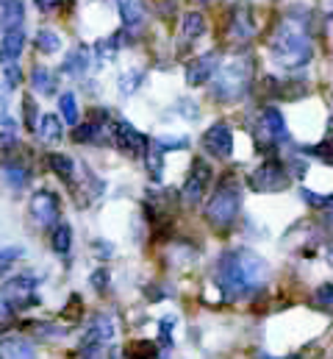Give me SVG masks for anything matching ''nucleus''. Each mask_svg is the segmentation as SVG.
<instances>
[{"mask_svg":"<svg viewBox=\"0 0 333 359\" xmlns=\"http://www.w3.org/2000/svg\"><path fill=\"white\" fill-rule=\"evenodd\" d=\"M267 278H269V265L248 248L222 254L217 262V270H214V281L222 290L225 301L248 298L250 292H255L267 284Z\"/></svg>","mask_w":333,"mask_h":359,"instance_id":"1","label":"nucleus"},{"mask_svg":"<svg viewBox=\"0 0 333 359\" xmlns=\"http://www.w3.org/2000/svg\"><path fill=\"white\" fill-rule=\"evenodd\" d=\"M269 50H272V59L286 70H295V67H303L311 62L314 39H311V17L306 8L289 11L275 25V31L269 36Z\"/></svg>","mask_w":333,"mask_h":359,"instance_id":"2","label":"nucleus"},{"mask_svg":"<svg viewBox=\"0 0 333 359\" xmlns=\"http://www.w3.org/2000/svg\"><path fill=\"white\" fill-rule=\"evenodd\" d=\"M242 209V184L234 179H225L217 189L214 195L208 198L206 203V220L214 226V229H228L236 215Z\"/></svg>","mask_w":333,"mask_h":359,"instance_id":"3","label":"nucleus"},{"mask_svg":"<svg viewBox=\"0 0 333 359\" xmlns=\"http://www.w3.org/2000/svg\"><path fill=\"white\" fill-rule=\"evenodd\" d=\"M253 79V59L250 56H234L231 62H225L222 70H217V81L211 87L214 100H239L250 87Z\"/></svg>","mask_w":333,"mask_h":359,"instance_id":"4","label":"nucleus"},{"mask_svg":"<svg viewBox=\"0 0 333 359\" xmlns=\"http://www.w3.org/2000/svg\"><path fill=\"white\" fill-rule=\"evenodd\" d=\"M253 137H255V145L261 151H269V148H278L281 142H286L289 128H286V120L281 117V111L272 109V106L261 109V114L255 120V128H253Z\"/></svg>","mask_w":333,"mask_h":359,"instance_id":"5","label":"nucleus"},{"mask_svg":"<svg viewBox=\"0 0 333 359\" xmlns=\"http://www.w3.org/2000/svg\"><path fill=\"white\" fill-rule=\"evenodd\" d=\"M248 184L255 192H281L289 187V173L278 162H264L258 170L250 173Z\"/></svg>","mask_w":333,"mask_h":359,"instance_id":"6","label":"nucleus"},{"mask_svg":"<svg viewBox=\"0 0 333 359\" xmlns=\"http://www.w3.org/2000/svg\"><path fill=\"white\" fill-rule=\"evenodd\" d=\"M111 140H114V145L122 151V154H128V156H148V140H145V134H139L131 123H125V120H117L114 126H111Z\"/></svg>","mask_w":333,"mask_h":359,"instance_id":"7","label":"nucleus"},{"mask_svg":"<svg viewBox=\"0 0 333 359\" xmlns=\"http://www.w3.org/2000/svg\"><path fill=\"white\" fill-rule=\"evenodd\" d=\"M208 184H211V168L203 159H194L189 176L183 181V201L186 203H200L203 192L208 189Z\"/></svg>","mask_w":333,"mask_h":359,"instance_id":"8","label":"nucleus"},{"mask_svg":"<svg viewBox=\"0 0 333 359\" xmlns=\"http://www.w3.org/2000/svg\"><path fill=\"white\" fill-rule=\"evenodd\" d=\"M228 42H250L255 36V20H253V11L250 6H236L231 8L228 14V31H225Z\"/></svg>","mask_w":333,"mask_h":359,"instance_id":"9","label":"nucleus"},{"mask_svg":"<svg viewBox=\"0 0 333 359\" xmlns=\"http://www.w3.org/2000/svg\"><path fill=\"white\" fill-rule=\"evenodd\" d=\"M203 148L206 154H211L214 159H228L234 154V134L225 123H214L206 134H203Z\"/></svg>","mask_w":333,"mask_h":359,"instance_id":"10","label":"nucleus"},{"mask_svg":"<svg viewBox=\"0 0 333 359\" xmlns=\"http://www.w3.org/2000/svg\"><path fill=\"white\" fill-rule=\"evenodd\" d=\"M34 287H36V278H34V276H14V278H8V281L0 287V295H3L14 309H20V306H25V304L34 301Z\"/></svg>","mask_w":333,"mask_h":359,"instance_id":"11","label":"nucleus"},{"mask_svg":"<svg viewBox=\"0 0 333 359\" xmlns=\"http://www.w3.org/2000/svg\"><path fill=\"white\" fill-rule=\"evenodd\" d=\"M31 217L39 223V226H56L59 223V201H56V195L53 192H48V189H42V192H36L34 198H31Z\"/></svg>","mask_w":333,"mask_h":359,"instance_id":"12","label":"nucleus"},{"mask_svg":"<svg viewBox=\"0 0 333 359\" xmlns=\"http://www.w3.org/2000/svg\"><path fill=\"white\" fill-rule=\"evenodd\" d=\"M217 67H220V56L217 53H206V56H200V59L186 65V81L192 87H200L217 73Z\"/></svg>","mask_w":333,"mask_h":359,"instance_id":"13","label":"nucleus"},{"mask_svg":"<svg viewBox=\"0 0 333 359\" xmlns=\"http://www.w3.org/2000/svg\"><path fill=\"white\" fill-rule=\"evenodd\" d=\"M22 3L20 0H0V36L22 25Z\"/></svg>","mask_w":333,"mask_h":359,"instance_id":"14","label":"nucleus"},{"mask_svg":"<svg viewBox=\"0 0 333 359\" xmlns=\"http://www.w3.org/2000/svg\"><path fill=\"white\" fill-rule=\"evenodd\" d=\"M114 332H117L114 320H111L108 315H97V318L92 320L89 332H86L83 343H97V346H106V343H108V340L114 337Z\"/></svg>","mask_w":333,"mask_h":359,"instance_id":"15","label":"nucleus"},{"mask_svg":"<svg viewBox=\"0 0 333 359\" xmlns=\"http://www.w3.org/2000/svg\"><path fill=\"white\" fill-rule=\"evenodd\" d=\"M0 359H36L31 343L20 337H3L0 340Z\"/></svg>","mask_w":333,"mask_h":359,"instance_id":"16","label":"nucleus"},{"mask_svg":"<svg viewBox=\"0 0 333 359\" xmlns=\"http://www.w3.org/2000/svg\"><path fill=\"white\" fill-rule=\"evenodd\" d=\"M22 45H25V34H22V28H14V31L3 34V36H0V59L14 62V59L20 56V50H22Z\"/></svg>","mask_w":333,"mask_h":359,"instance_id":"17","label":"nucleus"},{"mask_svg":"<svg viewBox=\"0 0 333 359\" xmlns=\"http://www.w3.org/2000/svg\"><path fill=\"white\" fill-rule=\"evenodd\" d=\"M117 8H120V17L128 28L142 25V20H145V3L142 0H117Z\"/></svg>","mask_w":333,"mask_h":359,"instance_id":"18","label":"nucleus"},{"mask_svg":"<svg viewBox=\"0 0 333 359\" xmlns=\"http://www.w3.org/2000/svg\"><path fill=\"white\" fill-rule=\"evenodd\" d=\"M50 243H53V251H56V254L67 257L70 248H73V229H70L67 223H56L53 231H50Z\"/></svg>","mask_w":333,"mask_h":359,"instance_id":"19","label":"nucleus"},{"mask_svg":"<svg viewBox=\"0 0 333 359\" xmlns=\"http://www.w3.org/2000/svg\"><path fill=\"white\" fill-rule=\"evenodd\" d=\"M36 134L42 137V142H59L62 140V123L56 114H42L39 117V126H36Z\"/></svg>","mask_w":333,"mask_h":359,"instance_id":"20","label":"nucleus"},{"mask_svg":"<svg viewBox=\"0 0 333 359\" xmlns=\"http://www.w3.org/2000/svg\"><path fill=\"white\" fill-rule=\"evenodd\" d=\"M86 67H89V50H83V48L70 50V56L64 59L67 76H81V73H86Z\"/></svg>","mask_w":333,"mask_h":359,"instance_id":"21","label":"nucleus"},{"mask_svg":"<svg viewBox=\"0 0 333 359\" xmlns=\"http://www.w3.org/2000/svg\"><path fill=\"white\" fill-rule=\"evenodd\" d=\"M31 84L39 95H53L56 92V76L50 70H45V67H36L34 76H31Z\"/></svg>","mask_w":333,"mask_h":359,"instance_id":"22","label":"nucleus"},{"mask_svg":"<svg viewBox=\"0 0 333 359\" xmlns=\"http://www.w3.org/2000/svg\"><path fill=\"white\" fill-rule=\"evenodd\" d=\"M128 357L131 359H156L159 357V346L153 340H136L128 346Z\"/></svg>","mask_w":333,"mask_h":359,"instance_id":"23","label":"nucleus"},{"mask_svg":"<svg viewBox=\"0 0 333 359\" xmlns=\"http://www.w3.org/2000/svg\"><path fill=\"white\" fill-rule=\"evenodd\" d=\"M76 140L78 142H103V126L100 120H89L86 126L76 128Z\"/></svg>","mask_w":333,"mask_h":359,"instance_id":"24","label":"nucleus"},{"mask_svg":"<svg viewBox=\"0 0 333 359\" xmlns=\"http://www.w3.org/2000/svg\"><path fill=\"white\" fill-rule=\"evenodd\" d=\"M203 31H206V20H203V14L192 11V14L183 17V36H186V39H197V36H203Z\"/></svg>","mask_w":333,"mask_h":359,"instance_id":"25","label":"nucleus"},{"mask_svg":"<svg viewBox=\"0 0 333 359\" xmlns=\"http://www.w3.org/2000/svg\"><path fill=\"white\" fill-rule=\"evenodd\" d=\"M59 109H62V117L70 123V126H78V100L73 92H64L59 97Z\"/></svg>","mask_w":333,"mask_h":359,"instance_id":"26","label":"nucleus"},{"mask_svg":"<svg viewBox=\"0 0 333 359\" xmlns=\"http://www.w3.org/2000/svg\"><path fill=\"white\" fill-rule=\"evenodd\" d=\"M48 165H50L53 173H59L64 181L73 179V159H70V156H64V154H50V156H48Z\"/></svg>","mask_w":333,"mask_h":359,"instance_id":"27","label":"nucleus"},{"mask_svg":"<svg viewBox=\"0 0 333 359\" xmlns=\"http://www.w3.org/2000/svg\"><path fill=\"white\" fill-rule=\"evenodd\" d=\"M36 48H39L42 53H56V50L62 48V39H59L56 31L45 28V31H39V36H36Z\"/></svg>","mask_w":333,"mask_h":359,"instance_id":"28","label":"nucleus"},{"mask_svg":"<svg viewBox=\"0 0 333 359\" xmlns=\"http://www.w3.org/2000/svg\"><path fill=\"white\" fill-rule=\"evenodd\" d=\"M314 306L323 309V312H331L333 309V287L331 284H323V287L314 292Z\"/></svg>","mask_w":333,"mask_h":359,"instance_id":"29","label":"nucleus"},{"mask_svg":"<svg viewBox=\"0 0 333 359\" xmlns=\"http://www.w3.org/2000/svg\"><path fill=\"white\" fill-rule=\"evenodd\" d=\"M303 151L311 154V156H317V159H323L325 165H333V140H325V142L311 145V148H303Z\"/></svg>","mask_w":333,"mask_h":359,"instance_id":"30","label":"nucleus"},{"mask_svg":"<svg viewBox=\"0 0 333 359\" xmlns=\"http://www.w3.org/2000/svg\"><path fill=\"white\" fill-rule=\"evenodd\" d=\"M6 179H8L11 187H22V184L28 181V170H25V168H20V165L6 162Z\"/></svg>","mask_w":333,"mask_h":359,"instance_id":"31","label":"nucleus"},{"mask_svg":"<svg viewBox=\"0 0 333 359\" xmlns=\"http://www.w3.org/2000/svg\"><path fill=\"white\" fill-rule=\"evenodd\" d=\"M0 145H3V148H14V145H17V126H14V120H3Z\"/></svg>","mask_w":333,"mask_h":359,"instance_id":"32","label":"nucleus"},{"mask_svg":"<svg viewBox=\"0 0 333 359\" xmlns=\"http://www.w3.org/2000/svg\"><path fill=\"white\" fill-rule=\"evenodd\" d=\"M300 195H303V201H306L309 206H317V209H325V206H331L333 203V198L320 195V192H311V189H300Z\"/></svg>","mask_w":333,"mask_h":359,"instance_id":"33","label":"nucleus"},{"mask_svg":"<svg viewBox=\"0 0 333 359\" xmlns=\"http://www.w3.org/2000/svg\"><path fill=\"white\" fill-rule=\"evenodd\" d=\"M89 284H92L97 292H106V290H108V270L100 268L97 273H92V276H89Z\"/></svg>","mask_w":333,"mask_h":359,"instance_id":"34","label":"nucleus"},{"mask_svg":"<svg viewBox=\"0 0 333 359\" xmlns=\"http://www.w3.org/2000/svg\"><path fill=\"white\" fill-rule=\"evenodd\" d=\"M22 254H25L22 248H6V251H0V273L8 268V265H11L14 259H20Z\"/></svg>","mask_w":333,"mask_h":359,"instance_id":"35","label":"nucleus"},{"mask_svg":"<svg viewBox=\"0 0 333 359\" xmlns=\"http://www.w3.org/2000/svg\"><path fill=\"white\" fill-rule=\"evenodd\" d=\"M22 111H25V126H28V128H36V126H39V123H36V106H34L31 97L22 103Z\"/></svg>","mask_w":333,"mask_h":359,"instance_id":"36","label":"nucleus"},{"mask_svg":"<svg viewBox=\"0 0 333 359\" xmlns=\"http://www.w3.org/2000/svg\"><path fill=\"white\" fill-rule=\"evenodd\" d=\"M172 323H175V318H164V320H162V343H164V346L172 343V340H169V329H172Z\"/></svg>","mask_w":333,"mask_h":359,"instance_id":"37","label":"nucleus"},{"mask_svg":"<svg viewBox=\"0 0 333 359\" xmlns=\"http://www.w3.org/2000/svg\"><path fill=\"white\" fill-rule=\"evenodd\" d=\"M139 81H142V76H139V73H134V76H128V79L122 81V92L128 95V92H131V90H134V87H136V84H139Z\"/></svg>","mask_w":333,"mask_h":359,"instance_id":"38","label":"nucleus"},{"mask_svg":"<svg viewBox=\"0 0 333 359\" xmlns=\"http://www.w3.org/2000/svg\"><path fill=\"white\" fill-rule=\"evenodd\" d=\"M6 81H8V84H11V87H14V84H17V81H20V70H17V67H14V65H11V67H8V70H6Z\"/></svg>","mask_w":333,"mask_h":359,"instance_id":"39","label":"nucleus"},{"mask_svg":"<svg viewBox=\"0 0 333 359\" xmlns=\"http://www.w3.org/2000/svg\"><path fill=\"white\" fill-rule=\"evenodd\" d=\"M317 6H320V11L325 17H333V0H317Z\"/></svg>","mask_w":333,"mask_h":359,"instance_id":"40","label":"nucleus"},{"mask_svg":"<svg viewBox=\"0 0 333 359\" xmlns=\"http://www.w3.org/2000/svg\"><path fill=\"white\" fill-rule=\"evenodd\" d=\"M108 243H94V254H100V257H111L114 254V248H106Z\"/></svg>","mask_w":333,"mask_h":359,"instance_id":"41","label":"nucleus"},{"mask_svg":"<svg viewBox=\"0 0 333 359\" xmlns=\"http://www.w3.org/2000/svg\"><path fill=\"white\" fill-rule=\"evenodd\" d=\"M36 6H39V8H45V11H50V8L62 6V0H36Z\"/></svg>","mask_w":333,"mask_h":359,"instance_id":"42","label":"nucleus"},{"mask_svg":"<svg viewBox=\"0 0 333 359\" xmlns=\"http://www.w3.org/2000/svg\"><path fill=\"white\" fill-rule=\"evenodd\" d=\"M192 3H197V6H208V3H214V0H192Z\"/></svg>","mask_w":333,"mask_h":359,"instance_id":"43","label":"nucleus"},{"mask_svg":"<svg viewBox=\"0 0 333 359\" xmlns=\"http://www.w3.org/2000/svg\"><path fill=\"white\" fill-rule=\"evenodd\" d=\"M261 359H300V357H261Z\"/></svg>","mask_w":333,"mask_h":359,"instance_id":"44","label":"nucleus"},{"mask_svg":"<svg viewBox=\"0 0 333 359\" xmlns=\"http://www.w3.org/2000/svg\"><path fill=\"white\" fill-rule=\"evenodd\" d=\"M328 262H331V268H333V248L328 251Z\"/></svg>","mask_w":333,"mask_h":359,"instance_id":"45","label":"nucleus"},{"mask_svg":"<svg viewBox=\"0 0 333 359\" xmlns=\"http://www.w3.org/2000/svg\"><path fill=\"white\" fill-rule=\"evenodd\" d=\"M111 359H131V357H120V354H111Z\"/></svg>","mask_w":333,"mask_h":359,"instance_id":"46","label":"nucleus"},{"mask_svg":"<svg viewBox=\"0 0 333 359\" xmlns=\"http://www.w3.org/2000/svg\"><path fill=\"white\" fill-rule=\"evenodd\" d=\"M159 359H166V357H159Z\"/></svg>","mask_w":333,"mask_h":359,"instance_id":"47","label":"nucleus"}]
</instances>
